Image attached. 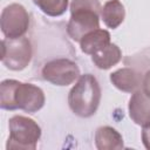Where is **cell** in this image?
<instances>
[{"label":"cell","instance_id":"8","mask_svg":"<svg viewBox=\"0 0 150 150\" xmlns=\"http://www.w3.org/2000/svg\"><path fill=\"white\" fill-rule=\"evenodd\" d=\"M129 116L138 125L150 123V96H148L141 88L132 93L129 100Z\"/></svg>","mask_w":150,"mask_h":150},{"label":"cell","instance_id":"16","mask_svg":"<svg viewBox=\"0 0 150 150\" xmlns=\"http://www.w3.org/2000/svg\"><path fill=\"white\" fill-rule=\"evenodd\" d=\"M142 89L144 90V93L150 96V70H148L143 77V82H142Z\"/></svg>","mask_w":150,"mask_h":150},{"label":"cell","instance_id":"6","mask_svg":"<svg viewBox=\"0 0 150 150\" xmlns=\"http://www.w3.org/2000/svg\"><path fill=\"white\" fill-rule=\"evenodd\" d=\"M30 25L27 9L20 4H11L6 6L0 16L1 32L7 39H16L23 36Z\"/></svg>","mask_w":150,"mask_h":150},{"label":"cell","instance_id":"15","mask_svg":"<svg viewBox=\"0 0 150 150\" xmlns=\"http://www.w3.org/2000/svg\"><path fill=\"white\" fill-rule=\"evenodd\" d=\"M142 142L145 149L150 150V123L143 125L142 129Z\"/></svg>","mask_w":150,"mask_h":150},{"label":"cell","instance_id":"4","mask_svg":"<svg viewBox=\"0 0 150 150\" xmlns=\"http://www.w3.org/2000/svg\"><path fill=\"white\" fill-rule=\"evenodd\" d=\"M9 137L6 144L7 150H35L41 137L40 125L32 118L15 115L8 121Z\"/></svg>","mask_w":150,"mask_h":150},{"label":"cell","instance_id":"5","mask_svg":"<svg viewBox=\"0 0 150 150\" xmlns=\"http://www.w3.org/2000/svg\"><path fill=\"white\" fill-rule=\"evenodd\" d=\"M1 46V62L6 68L19 71L29 64L33 56V48L30 41L26 36L16 39L5 38Z\"/></svg>","mask_w":150,"mask_h":150},{"label":"cell","instance_id":"10","mask_svg":"<svg viewBox=\"0 0 150 150\" xmlns=\"http://www.w3.org/2000/svg\"><path fill=\"white\" fill-rule=\"evenodd\" d=\"M95 145L98 150H118L123 149V137L112 127H100L95 132Z\"/></svg>","mask_w":150,"mask_h":150},{"label":"cell","instance_id":"7","mask_svg":"<svg viewBox=\"0 0 150 150\" xmlns=\"http://www.w3.org/2000/svg\"><path fill=\"white\" fill-rule=\"evenodd\" d=\"M42 77L55 86H69L80 77V68L69 59H54L45 63L41 69Z\"/></svg>","mask_w":150,"mask_h":150},{"label":"cell","instance_id":"2","mask_svg":"<svg viewBox=\"0 0 150 150\" xmlns=\"http://www.w3.org/2000/svg\"><path fill=\"white\" fill-rule=\"evenodd\" d=\"M101 102V87L91 74L81 75L68 94L70 110L83 118L93 116Z\"/></svg>","mask_w":150,"mask_h":150},{"label":"cell","instance_id":"1","mask_svg":"<svg viewBox=\"0 0 150 150\" xmlns=\"http://www.w3.org/2000/svg\"><path fill=\"white\" fill-rule=\"evenodd\" d=\"M43 90L32 83L4 80L0 83V107L5 110H23L28 114L39 111L45 105Z\"/></svg>","mask_w":150,"mask_h":150},{"label":"cell","instance_id":"14","mask_svg":"<svg viewBox=\"0 0 150 150\" xmlns=\"http://www.w3.org/2000/svg\"><path fill=\"white\" fill-rule=\"evenodd\" d=\"M35 6L48 16H60L67 8L69 0H32Z\"/></svg>","mask_w":150,"mask_h":150},{"label":"cell","instance_id":"13","mask_svg":"<svg viewBox=\"0 0 150 150\" xmlns=\"http://www.w3.org/2000/svg\"><path fill=\"white\" fill-rule=\"evenodd\" d=\"M121 59H122V52L120 47L111 42L101 50L91 55L93 63L98 69H104V70L117 64L121 61Z\"/></svg>","mask_w":150,"mask_h":150},{"label":"cell","instance_id":"9","mask_svg":"<svg viewBox=\"0 0 150 150\" xmlns=\"http://www.w3.org/2000/svg\"><path fill=\"white\" fill-rule=\"evenodd\" d=\"M110 81L118 90L132 94L142 88L143 79L135 69L122 68L110 74Z\"/></svg>","mask_w":150,"mask_h":150},{"label":"cell","instance_id":"3","mask_svg":"<svg viewBox=\"0 0 150 150\" xmlns=\"http://www.w3.org/2000/svg\"><path fill=\"white\" fill-rule=\"evenodd\" d=\"M70 19L67 25V33L80 42L84 35L100 28L102 6L98 0H71Z\"/></svg>","mask_w":150,"mask_h":150},{"label":"cell","instance_id":"11","mask_svg":"<svg viewBox=\"0 0 150 150\" xmlns=\"http://www.w3.org/2000/svg\"><path fill=\"white\" fill-rule=\"evenodd\" d=\"M110 43V33L105 29H96L82 38L80 41L81 50L84 54L93 55Z\"/></svg>","mask_w":150,"mask_h":150},{"label":"cell","instance_id":"12","mask_svg":"<svg viewBox=\"0 0 150 150\" xmlns=\"http://www.w3.org/2000/svg\"><path fill=\"white\" fill-rule=\"evenodd\" d=\"M125 18V9L120 0H108L101 11V19L108 28H117Z\"/></svg>","mask_w":150,"mask_h":150}]
</instances>
